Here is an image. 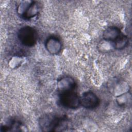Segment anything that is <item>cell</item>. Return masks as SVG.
Instances as JSON below:
<instances>
[{
  "mask_svg": "<svg viewBox=\"0 0 132 132\" xmlns=\"http://www.w3.org/2000/svg\"><path fill=\"white\" fill-rule=\"evenodd\" d=\"M67 119L64 116H58L55 114H48L40 117L39 125L42 131H53L58 130L59 128L64 127L67 123Z\"/></svg>",
  "mask_w": 132,
  "mask_h": 132,
  "instance_id": "1",
  "label": "cell"
},
{
  "mask_svg": "<svg viewBox=\"0 0 132 132\" xmlns=\"http://www.w3.org/2000/svg\"><path fill=\"white\" fill-rule=\"evenodd\" d=\"M18 37L23 45L28 47L34 46L37 40L36 31L28 26L22 27L18 31Z\"/></svg>",
  "mask_w": 132,
  "mask_h": 132,
  "instance_id": "2",
  "label": "cell"
},
{
  "mask_svg": "<svg viewBox=\"0 0 132 132\" xmlns=\"http://www.w3.org/2000/svg\"><path fill=\"white\" fill-rule=\"evenodd\" d=\"M59 101L63 107L69 109H76L80 106V96L73 90L60 93Z\"/></svg>",
  "mask_w": 132,
  "mask_h": 132,
  "instance_id": "3",
  "label": "cell"
},
{
  "mask_svg": "<svg viewBox=\"0 0 132 132\" xmlns=\"http://www.w3.org/2000/svg\"><path fill=\"white\" fill-rule=\"evenodd\" d=\"M80 106L87 109H93L100 104V100L97 95L91 91L84 92L80 96Z\"/></svg>",
  "mask_w": 132,
  "mask_h": 132,
  "instance_id": "4",
  "label": "cell"
},
{
  "mask_svg": "<svg viewBox=\"0 0 132 132\" xmlns=\"http://www.w3.org/2000/svg\"><path fill=\"white\" fill-rule=\"evenodd\" d=\"M46 50L51 54H59L62 49V44L58 38L55 36L48 37L45 42Z\"/></svg>",
  "mask_w": 132,
  "mask_h": 132,
  "instance_id": "5",
  "label": "cell"
},
{
  "mask_svg": "<svg viewBox=\"0 0 132 132\" xmlns=\"http://www.w3.org/2000/svg\"><path fill=\"white\" fill-rule=\"evenodd\" d=\"M39 9L37 2L31 1L29 4H25V7L23 9L20 11L21 14L24 19H29L36 16L38 13Z\"/></svg>",
  "mask_w": 132,
  "mask_h": 132,
  "instance_id": "6",
  "label": "cell"
},
{
  "mask_svg": "<svg viewBox=\"0 0 132 132\" xmlns=\"http://www.w3.org/2000/svg\"><path fill=\"white\" fill-rule=\"evenodd\" d=\"M57 87L60 93L73 91L75 87V82L72 78L69 76L64 77L58 80Z\"/></svg>",
  "mask_w": 132,
  "mask_h": 132,
  "instance_id": "7",
  "label": "cell"
},
{
  "mask_svg": "<svg viewBox=\"0 0 132 132\" xmlns=\"http://www.w3.org/2000/svg\"><path fill=\"white\" fill-rule=\"evenodd\" d=\"M120 29L116 26H111L106 28L103 32V38L107 41L114 42L121 35Z\"/></svg>",
  "mask_w": 132,
  "mask_h": 132,
  "instance_id": "8",
  "label": "cell"
},
{
  "mask_svg": "<svg viewBox=\"0 0 132 132\" xmlns=\"http://www.w3.org/2000/svg\"><path fill=\"white\" fill-rule=\"evenodd\" d=\"M128 44V37L123 34H121L116 41L113 42V47L117 50H122L124 49Z\"/></svg>",
  "mask_w": 132,
  "mask_h": 132,
  "instance_id": "9",
  "label": "cell"
}]
</instances>
